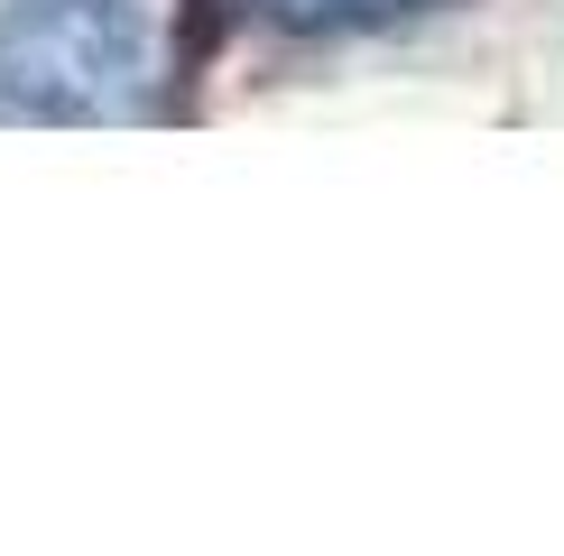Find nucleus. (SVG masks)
Listing matches in <instances>:
<instances>
[{
	"label": "nucleus",
	"mask_w": 564,
	"mask_h": 556,
	"mask_svg": "<svg viewBox=\"0 0 564 556\" xmlns=\"http://www.w3.org/2000/svg\"><path fill=\"white\" fill-rule=\"evenodd\" d=\"M278 19H370V10H408V0H269Z\"/></svg>",
	"instance_id": "obj_2"
},
{
	"label": "nucleus",
	"mask_w": 564,
	"mask_h": 556,
	"mask_svg": "<svg viewBox=\"0 0 564 556\" xmlns=\"http://www.w3.org/2000/svg\"><path fill=\"white\" fill-rule=\"evenodd\" d=\"M167 65V0H10L0 111L10 121H121Z\"/></svg>",
	"instance_id": "obj_1"
}]
</instances>
